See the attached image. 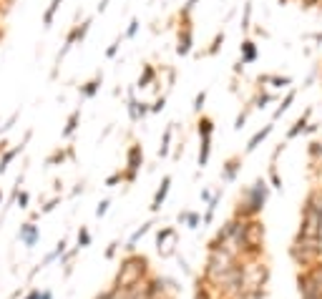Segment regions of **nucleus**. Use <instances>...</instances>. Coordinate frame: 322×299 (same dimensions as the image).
I'll use <instances>...</instances> for the list:
<instances>
[{
	"label": "nucleus",
	"instance_id": "nucleus-39",
	"mask_svg": "<svg viewBox=\"0 0 322 299\" xmlns=\"http://www.w3.org/2000/svg\"><path fill=\"white\" fill-rule=\"evenodd\" d=\"M108 206H111V199H104V201L96 206V216H98V219L106 216V214H108Z\"/></svg>",
	"mask_w": 322,
	"mask_h": 299
},
{
	"label": "nucleus",
	"instance_id": "nucleus-41",
	"mask_svg": "<svg viewBox=\"0 0 322 299\" xmlns=\"http://www.w3.org/2000/svg\"><path fill=\"white\" fill-rule=\"evenodd\" d=\"M58 204H61V196H55V199H51V201H48L46 206H43V209H40V214H48V211H53V209H55Z\"/></svg>",
	"mask_w": 322,
	"mask_h": 299
},
{
	"label": "nucleus",
	"instance_id": "nucleus-7",
	"mask_svg": "<svg viewBox=\"0 0 322 299\" xmlns=\"http://www.w3.org/2000/svg\"><path fill=\"white\" fill-rule=\"evenodd\" d=\"M143 166V148L141 143H131L128 151H126V171H124V181L134 184L136 181V174Z\"/></svg>",
	"mask_w": 322,
	"mask_h": 299
},
{
	"label": "nucleus",
	"instance_id": "nucleus-43",
	"mask_svg": "<svg viewBox=\"0 0 322 299\" xmlns=\"http://www.w3.org/2000/svg\"><path fill=\"white\" fill-rule=\"evenodd\" d=\"M108 3H111V0H98V5H96V10H98V13H106V8H108Z\"/></svg>",
	"mask_w": 322,
	"mask_h": 299
},
{
	"label": "nucleus",
	"instance_id": "nucleus-21",
	"mask_svg": "<svg viewBox=\"0 0 322 299\" xmlns=\"http://www.w3.org/2000/svg\"><path fill=\"white\" fill-rule=\"evenodd\" d=\"M78 123H81V108H76V111H71V116H68V121H66V126H63V131H61V136L63 139H71L73 133L78 131Z\"/></svg>",
	"mask_w": 322,
	"mask_h": 299
},
{
	"label": "nucleus",
	"instance_id": "nucleus-36",
	"mask_svg": "<svg viewBox=\"0 0 322 299\" xmlns=\"http://www.w3.org/2000/svg\"><path fill=\"white\" fill-rule=\"evenodd\" d=\"M121 40H124V35H119V38H116L111 46L106 48V58H116V53H119V48H121Z\"/></svg>",
	"mask_w": 322,
	"mask_h": 299
},
{
	"label": "nucleus",
	"instance_id": "nucleus-6",
	"mask_svg": "<svg viewBox=\"0 0 322 299\" xmlns=\"http://www.w3.org/2000/svg\"><path fill=\"white\" fill-rule=\"evenodd\" d=\"M242 269H244V289H265L269 281V266L257 259H242Z\"/></svg>",
	"mask_w": 322,
	"mask_h": 299
},
{
	"label": "nucleus",
	"instance_id": "nucleus-3",
	"mask_svg": "<svg viewBox=\"0 0 322 299\" xmlns=\"http://www.w3.org/2000/svg\"><path fill=\"white\" fill-rule=\"evenodd\" d=\"M269 199V184L265 181V178H257V181L252 186H247L242 191V196L237 201V209H234V216L237 219H257L262 214V209H265Z\"/></svg>",
	"mask_w": 322,
	"mask_h": 299
},
{
	"label": "nucleus",
	"instance_id": "nucleus-8",
	"mask_svg": "<svg viewBox=\"0 0 322 299\" xmlns=\"http://www.w3.org/2000/svg\"><path fill=\"white\" fill-rule=\"evenodd\" d=\"M156 251L164 259L171 257V254H177V229H174V227L159 229V234H156Z\"/></svg>",
	"mask_w": 322,
	"mask_h": 299
},
{
	"label": "nucleus",
	"instance_id": "nucleus-37",
	"mask_svg": "<svg viewBox=\"0 0 322 299\" xmlns=\"http://www.w3.org/2000/svg\"><path fill=\"white\" fill-rule=\"evenodd\" d=\"M310 158H312V163H315L317 158H322V143H320V141H312V143H310Z\"/></svg>",
	"mask_w": 322,
	"mask_h": 299
},
{
	"label": "nucleus",
	"instance_id": "nucleus-15",
	"mask_svg": "<svg viewBox=\"0 0 322 299\" xmlns=\"http://www.w3.org/2000/svg\"><path fill=\"white\" fill-rule=\"evenodd\" d=\"M28 139H31V131H28V133H25V139H23V143H18V146H13V148H10V151H5L3 156H0V174H5V171H8V166H10V161H13V158H16L18 154H23V148H25V141H28Z\"/></svg>",
	"mask_w": 322,
	"mask_h": 299
},
{
	"label": "nucleus",
	"instance_id": "nucleus-23",
	"mask_svg": "<svg viewBox=\"0 0 322 299\" xmlns=\"http://www.w3.org/2000/svg\"><path fill=\"white\" fill-rule=\"evenodd\" d=\"M197 131H199V139H212V133H214V121H212L209 116H199Z\"/></svg>",
	"mask_w": 322,
	"mask_h": 299
},
{
	"label": "nucleus",
	"instance_id": "nucleus-13",
	"mask_svg": "<svg viewBox=\"0 0 322 299\" xmlns=\"http://www.w3.org/2000/svg\"><path fill=\"white\" fill-rule=\"evenodd\" d=\"M239 169H242V156H232L224 166H222V181L224 184H232L234 178H237Z\"/></svg>",
	"mask_w": 322,
	"mask_h": 299
},
{
	"label": "nucleus",
	"instance_id": "nucleus-27",
	"mask_svg": "<svg viewBox=\"0 0 322 299\" xmlns=\"http://www.w3.org/2000/svg\"><path fill=\"white\" fill-rule=\"evenodd\" d=\"M252 108H254V106H252V103H247V106H244V108L239 111V116H237V118H234V131H242V128H244V123H247V118H250V113H252Z\"/></svg>",
	"mask_w": 322,
	"mask_h": 299
},
{
	"label": "nucleus",
	"instance_id": "nucleus-11",
	"mask_svg": "<svg viewBox=\"0 0 322 299\" xmlns=\"http://www.w3.org/2000/svg\"><path fill=\"white\" fill-rule=\"evenodd\" d=\"M18 239H20V242H23L28 249H31V246H36V244H38L40 231H38V227H36L33 221H28V224H23V227H20V231H18Z\"/></svg>",
	"mask_w": 322,
	"mask_h": 299
},
{
	"label": "nucleus",
	"instance_id": "nucleus-17",
	"mask_svg": "<svg viewBox=\"0 0 322 299\" xmlns=\"http://www.w3.org/2000/svg\"><path fill=\"white\" fill-rule=\"evenodd\" d=\"M257 83H259L262 88L269 83L272 88H280V91H282V88L292 86V76H267V73H265V76H259V78H257Z\"/></svg>",
	"mask_w": 322,
	"mask_h": 299
},
{
	"label": "nucleus",
	"instance_id": "nucleus-31",
	"mask_svg": "<svg viewBox=\"0 0 322 299\" xmlns=\"http://www.w3.org/2000/svg\"><path fill=\"white\" fill-rule=\"evenodd\" d=\"M269 189H280L282 191V176L277 171L274 163H269Z\"/></svg>",
	"mask_w": 322,
	"mask_h": 299
},
{
	"label": "nucleus",
	"instance_id": "nucleus-44",
	"mask_svg": "<svg viewBox=\"0 0 322 299\" xmlns=\"http://www.w3.org/2000/svg\"><path fill=\"white\" fill-rule=\"evenodd\" d=\"M96 299H113V289H106V292H101Z\"/></svg>",
	"mask_w": 322,
	"mask_h": 299
},
{
	"label": "nucleus",
	"instance_id": "nucleus-22",
	"mask_svg": "<svg viewBox=\"0 0 322 299\" xmlns=\"http://www.w3.org/2000/svg\"><path fill=\"white\" fill-rule=\"evenodd\" d=\"M174 128H177V123H169V126H166V131H164V136H161V146H159V156H161V158H164V156H169V151H171Z\"/></svg>",
	"mask_w": 322,
	"mask_h": 299
},
{
	"label": "nucleus",
	"instance_id": "nucleus-12",
	"mask_svg": "<svg viewBox=\"0 0 322 299\" xmlns=\"http://www.w3.org/2000/svg\"><path fill=\"white\" fill-rule=\"evenodd\" d=\"M169 189H171V176H164V178H161V184H159V189H156V193H154L151 211H159V209L164 206V201L169 196Z\"/></svg>",
	"mask_w": 322,
	"mask_h": 299
},
{
	"label": "nucleus",
	"instance_id": "nucleus-9",
	"mask_svg": "<svg viewBox=\"0 0 322 299\" xmlns=\"http://www.w3.org/2000/svg\"><path fill=\"white\" fill-rule=\"evenodd\" d=\"M259 58V48H257V43L252 40V38H244L242 40V46H239V66H250V63H254Z\"/></svg>",
	"mask_w": 322,
	"mask_h": 299
},
{
	"label": "nucleus",
	"instance_id": "nucleus-20",
	"mask_svg": "<svg viewBox=\"0 0 322 299\" xmlns=\"http://www.w3.org/2000/svg\"><path fill=\"white\" fill-rule=\"evenodd\" d=\"M295 98H297V91H295V88H292V91H287V96L280 101V106H277V108H274V113H272V123L277 121V118H282V116L289 111V106L295 103Z\"/></svg>",
	"mask_w": 322,
	"mask_h": 299
},
{
	"label": "nucleus",
	"instance_id": "nucleus-34",
	"mask_svg": "<svg viewBox=\"0 0 322 299\" xmlns=\"http://www.w3.org/2000/svg\"><path fill=\"white\" fill-rule=\"evenodd\" d=\"M184 224L189 229H199V224H201V216L197 214V211H186V219H184Z\"/></svg>",
	"mask_w": 322,
	"mask_h": 299
},
{
	"label": "nucleus",
	"instance_id": "nucleus-49",
	"mask_svg": "<svg viewBox=\"0 0 322 299\" xmlns=\"http://www.w3.org/2000/svg\"><path fill=\"white\" fill-rule=\"evenodd\" d=\"M0 201H3V193H0Z\"/></svg>",
	"mask_w": 322,
	"mask_h": 299
},
{
	"label": "nucleus",
	"instance_id": "nucleus-40",
	"mask_svg": "<svg viewBox=\"0 0 322 299\" xmlns=\"http://www.w3.org/2000/svg\"><path fill=\"white\" fill-rule=\"evenodd\" d=\"M121 181H124V171H116V174H111L106 178V186H116V184H121Z\"/></svg>",
	"mask_w": 322,
	"mask_h": 299
},
{
	"label": "nucleus",
	"instance_id": "nucleus-4",
	"mask_svg": "<svg viewBox=\"0 0 322 299\" xmlns=\"http://www.w3.org/2000/svg\"><path fill=\"white\" fill-rule=\"evenodd\" d=\"M239 264V259L234 257V254H229L227 249H222V246H216V249H207V264H204V274H201V279L209 284V287H214L216 284V279L222 277V274H227L232 266H237Z\"/></svg>",
	"mask_w": 322,
	"mask_h": 299
},
{
	"label": "nucleus",
	"instance_id": "nucleus-30",
	"mask_svg": "<svg viewBox=\"0 0 322 299\" xmlns=\"http://www.w3.org/2000/svg\"><path fill=\"white\" fill-rule=\"evenodd\" d=\"M274 101V96L272 93H265V91H259L257 96H254V101H252V106L254 108H262V111H265L267 108V103H272Z\"/></svg>",
	"mask_w": 322,
	"mask_h": 299
},
{
	"label": "nucleus",
	"instance_id": "nucleus-33",
	"mask_svg": "<svg viewBox=\"0 0 322 299\" xmlns=\"http://www.w3.org/2000/svg\"><path fill=\"white\" fill-rule=\"evenodd\" d=\"M139 28H141V23H139V18H131V23H128V28H126V33H124V40H131L136 33H139Z\"/></svg>",
	"mask_w": 322,
	"mask_h": 299
},
{
	"label": "nucleus",
	"instance_id": "nucleus-47",
	"mask_svg": "<svg viewBox=\"0 0 322 299\" xmlns=\"http://www.w3.org/2000/svg\"><path fill=\"white\" fill-rule=\"evenodd\" d=\"M38 299H53V294L51 292H40V297Z\"/></svg>",
	"mask_w": 322,
	"mask_h": 299
},
{
	"label": "nucleus",
	"instance_id": "nucleus-38",
	"mask_svg": "<svg viewBox=\"0 0 322 299\" xmlns=\"http://www.w3.org/2000/svg\"><path fill=\"white\" fill-rule=\"evenodd\" d=\"M204 103H207V91H199V93H197V98H194V113H201Z\"/></svg>",
	"mask_w": 322,
	"mask_h": 299
},
{
	"label": "nucleus",
	"instance_id": "nucleus-10",
	"mask_svg": "<svg viewBox=\"0 0 322 299\" xmlns=\"http://www.w3.org/2000/svg\"><path fill=\"white\" fill-rule=\"evenodd\" d=\"M192 48H194V31H192V25H181L179 40H177V55H189Z\"/></svg>",
	"mask_w": 322,
	"mask_h": 299
},
{
	"label": "nucleus",
	"instance_id": "nucleus-2",
	"mask_svg": "<svg viewBox=\"0 0 322 299\" xmlns=\"http://www.w3.org/2000/svg\"><path fill=\"white\" fill-rule=\"evenodd\" d=\"M149 279V259L143 257V254H126L121 259V266L119 272L113 277V287L116 292H124V289H131L136 287V284L146 281Z\"/></svg>",
	"mask_w": 322,
	"mask_h": 299
},
{
	"label": "nucleus",
	"instance_id": "nucleus-28",
	"mask_svg": "<svg viewBox=\"0 0 322 299\" xmlns=\"http://www.w3.org/2000/svg\"><path fill=\"white\" fill-rule=\"evenodd\" d=\"M250 28H252V0H247L242 13V33H250Z\"/></svg>",
	"mask_w": 322,
	"mask_h": 299
},
{
	"label": "nucleus",
	"instance_id": "nucleus-24",
	"mask_svg": "<svg viewBox=\"0 0 322 299\" xmlns=\"http://www.w3.org/2000/svg\"><path fill=\"white\" fill-rule=\"evenodd\" d=\"M63 5V0H51L48 3V10L43 13V28H51L53 25V20H55V13H58V8Z\"/></svg>",
	"mask_w": 322,
	"mask_h": 299
},
{
	"label": "nucleus",
	"instance_id": "nucleus-18",
	"mask_svg": "<svg viewBox=\"0 0 322 299\" xmlns=\"http://www.w3.org/2000/svg\"><path fill=\"white\" fill-rule=\"evenodd\" d=\"M101 83H104V73H96L91 81H86V83L81 86V96H83V98H93V96L101 91Z\"/></svg>",
	"mask_w": 322,
	"mask_h": 299
},
{
	"label": "nucleus",
	"instance_id": "nucleus-1",
	"mask_svg": "<svg viewBox=\"0 0 322 299\" xmlns=\"http://www.w3.org/2000/svg\"><path fill=\"white\" fill-rule=\"evenodd\" d=\"M297 239L307 242H322V191L312 189L307 193L302 204V216H300V231Z\"/></svg>",
	"mask_w": 322,
	"mask_h": 299
},
{
	"label": "nucleus",
	"instance_id": "nucleus-26",
	"mask_svg": "<svg viewBox=\"0 0 322 299\" xmlns=\"http://www.w3.org/2000/svg\"><path fill=\"white\" fill-rule=\"evenodd\" d=\"M194 299H214V287H209L204 279H199L194 289Z\"/></svg>",
	"mask_w": 322,
	"mask_h": 299
},
{
	"label": "nucleus",
	"instance_id": "nucleus-29",
	"mask_svg": "<svg viewBox=\"0 0 322 299\" xmlns=\"http://www.w3.org/2000/svg\"><path fill=\"white\" fill-rule=\"evenodd\" d=\"M224 38H227V33H224V31H219V33L214 35V40H212V46L204 51V55H216L219 48H222V43H224Z\"/></svg>",
	"mask_w": 322,
	"mask_h": 299
},
{
	"label": "nucleus",
	"instance_id": "nucleus-19",
	"mask_svg": "<svg viewBox=\"0 0 322 299\" xmlns=\"http://www.w3.org/2000/svg\"><path fill=\"white\" fill-rule=\"evenodd\" d=\"M156 68L151 66V63H146L143 68H141V76H139V81H136V88H149V86H154L156 83Z\"/></svg>",
	"mask_w": 322,
	"mask_h": 299
},
{
	"label": "nucleus",
	"instance_id": "nucleus-48",
	"mask_svg": "<svg viewBox=\"0 0 322 299\" xmlns=\"http://www.w3.org/2000/svg\"><path fill=\"white\" fill-rule=\"evenodd\" d=\"M197 3H199V0H186V8H194Z\"/></svg>",
	"mask_w": 322,
	"mask_h": 299
},
{
	"label": "nucleus",
	"instance_id": "nucleus-35",
	"mask_svg": "<svg viewBox=\"0 0 322 299\" xmlns=\"http://www.w3.org/2000/svg\"><path fill=\"white\" fill-rule=\"evenodd\" d=\"M164 108H166V93H161V96L151 103V113H161Z\"/></svg>",
	"mask_w": 322,
	"mask_h": 299
},
{
	"label": "nucleus",
	"instance_id": "nucleus-5",
	"mask_svg": "<svg viewBox=\"0 0 322 299\" xmlns=\"http://www.w3.org/2000/svg\"><path fill=\"white\" fill-rule=\"evenodd\" d=\"M289 257L297 266L310 269V266L320 264V259H322V242H307V239L295 236V242L289 246Z\"/></svg>",
	"mask_w": 322,
	"mask_h": 299
},
{
	"label": "nucleus",
	"instance_id": "nucleus-45",
	"mask_svg": "<svg viewBox=\"0 0 322 299\" xmlns=\"http://www.w3.org/2000/svg\"><path fill=\"white\" fill-rule=\"evenodd\" d=\"M179 264H181V269H184V272H186V274H189V272H192V269H189V262H186V259L181 257V254H179Z\"/></svg>",
	"mask_w": 322,
	"mask_h": 299
},
{
	"label": "nucleus",
	"instance_id": "nucleus-32",
	"mask_svg": "<svg viewBox=\"0 0 322 299\" xmlns=\"http://www.w3.org/2000/svg\"><path fill=\"white\" fill-rule=\"evenodd\" d=\"M86 246H91V231L81 227L78 229V249H86Z\"/></svg>",
	"mask_w": 322,
	"mask_h": 299
},
{
	"label": "nucleus",
	"instance_id": "nucleus-14",
	"mask_svg": "<svg viewBox=\"0 0 322 299\" xmlns=\"http://www.w3.org/2000/svg\"><path fill=\"white\" fill-rule=\"evenodd\" d=\"M310 116H312V108H307V111H304V113H302V116L297 118V121L292 123V128L287 131V143H289L292 139H297L300 133H304V128L310 126Z\"/></svg>",
	"mask_w": 322,
	"mask_h": 299
},
{
	"label": "nucleus",
	"instance_id": "nucleus-46",
	"mask_svg": "<svg viewBox=\"0 0 322 299\" xmlns=\"http://www.w3.org/2000/svg\"><path fill=\"white\" fill-rule=\"evenodd\" d=\"M38 297H40V289H33L31 294H25L23 299H38Z\"/></svg>",
	"mask_w": 322,
	"mask_h": 299
},
{
	"label": "nucleus",
	"instance_id": "nucleus-16",
	"mask_svg": "<svg viewBox=\"0 0 322 299\" xmlns=\"http://www.w3.org/2000/svg\"><path fill=\"white\" fill-rule=\"evenodd\" d=\"M272 131H274V123H267L265 128H259V131L254 133V136H252L250 141H247V148H244V154H252V151H257V148H259V143L265 141V139L269 136Z\"/></svg>",
	"mask_w": 322,
	"mask_h": 299
},
{
	"label": "nucleus",
	"instance_id": "nucleus-25",
	"mask_svg": "<svg viewBox=\"0 0 322 299\" xmlns=\"http://www.w3.org/2000/svg\"><path fill=\"white\" fill-rule=\"evenodd\" d=\"M209 154H212V139H201V146H199V169H204L209 163Z\"/></svg>",
	"mask_w": 322,
	"mask_h": 299
},
{
	"label": "nucleus",
	"instance_id": "nucleus-42",
	"mask_svg": "<svg viewBox=\"0 0 322 299\" xmlns=\"http://www.w3.org/2000/svg\"><path fill=\"white\" fill-rule=\"evenodd\" d=\"M116 251H119V242H113V244L106 249V259H113V257H116Z\"/></svg>",
	"mask_w": 322,
	"mask_h": 299
}]
</instances>
